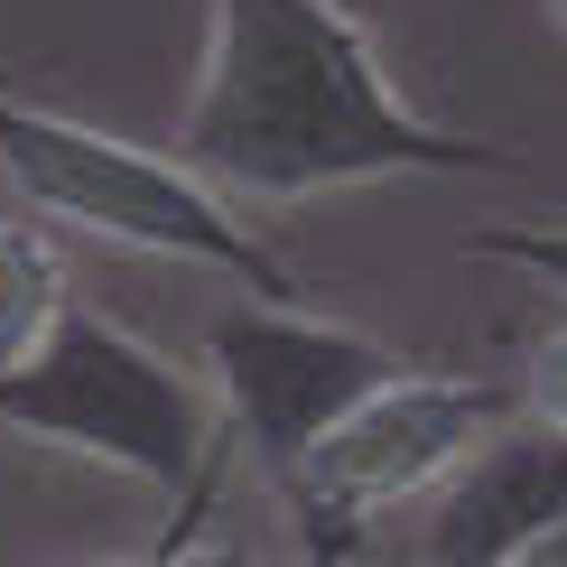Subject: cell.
I'll use <instances>...</instances> for the list:
<instances>
[{
	"label": "cell",
	"instance_id": "1",
	"mask_svg": "<svg viewBox=\"0 0 567 567\" xmlns=\"http://www.w3.org/2000/svg\"><path fill=\"white\" fill-rule=\"evenodd\" d=\"M493 140L410 103L336 0H215L177 112V168L215 196H326L363 177L493 168Z\"/></svg>",
	"mask_w": 567,
	"mask_h": 567
},
{
	"label": "cell",
	"instance_id": "6",
	"mask_svg": "<svg viewBox=\"0 0 567 567\" xmlns=\"http://www.w3.org/2000/svg\"><path fill=\"white\" fill-rule=\"evenodd\" d=\"M567 530V429L512 410L429 512V567H512L530 539Z\"/></svg>",
	"mask_w": 567,
	"mask_h": 567
},
{
	"label": "cell",
	"instance_id": "10",
	"mask_svg": "<svg viewBox=\"0 0 567 567\" xmlns=\"http://www.w3.org/2000/svg\"><path fill=\"white\" fill-rule=\"evenodd\" d=\"M131 567H251L243 549H158V558H131Z\"/></svg>",
	"mask_w": 567,
	"mask_h": 567
},
{
	"label": "cell",
	"instance_id": "7",
	"mask_svg": "<svg viewBox=\"0 0 567 567\" xmlns=\"http://www.w3.org/2000/svg\"><path fill=\"white\" fill-rule=\"evenodd\" d=\"M65 307V261L38 224H0V363H19Z\"/></svg>",
	"mask_w": 567,
	"mask_h": 567
},
{
	"label": "cell",
	"instance_id": "3",
	"mask_svg": "<svg viewBox=\"0 0 567 567\" xmlns=\"http://www.w3.org/2000/svg\"><path fill=\"white\" fill-rule=\"evenodd\" d=\"M0 429L75 446L140 484H177L186 503H205V484H215L205 391L158 344H140L131 326L93 317V307H56V326L19 363H0Z\"/></svg>",
	"mask_w": 567,
	"mask_h": 567
},
{
	"label": "cell",
	"instance_id": "8",
	"mask_svg": "<svg viewBox=\"0 0 567 567\" xmlns=\"http://www.w3.org/2000/svg\"><path fill=\"white\" fill-rule=\"evenodd\" d=\"M475 251H484V261L530 270L539 289L567 298V224H503V233H475Z\"/></svg>",
	"mask_w": 567,
	"mask_h": 567
},
{
	"label": "cell",
	"instance_id": "12",
	"mask_svg": "<svg viewBox=\"0 0 567 567\" xmlns=\"http://www.w3.org/2000/svg\"><path fill=\"white\" fill-rule=\"evenodd\" d=\"M549 19H558V38H567V0H549Z\"/></svg>",
	"mask_w": 567,
	"mask_h": 567
},
{
	"label": "cell",
	"instance_id": "11",
	"mask_svg": "<svg viewBox=\"0 0 567 567\" xmlns=\"http://www.w3.org/2000/svg\"><path fill=\"white\" fill-rule=\"evenodd\" d=\"M512 567H567V530H549V539H530V549L512 558Z\"/></svg>",
	"mask_w": 567,
	"mask_h": 567
},
{
	"label": "cell",
	"instance_id": "13",
	"mask_svg": "<svg viewBox=\"0 0 567 567\" xmlns=\"http://www.w3.org/2000/svg\"><path fill=\"white\" fill-rule=\"evenodd\" d=\"M326 567H353V558H326Z\"/></svg>",
	"mask_w": 567,
	"mask_h": 567
},
{
	"label": "cell",
	"instance_id": "9",
	"mask_svg": "<svg viewBox=\"0 0 567 567\" xmlns=\"http://www.w3.org/2000/svg\"><path fill=\"white\" fill-rule=\"evenodd\" d=\"M522 410H530V419H549V429H567V326H558V336H549V344L530 353Z\"/></svg>",
	"mask_w": 567,
	"mask_h": 567
},
{
	"label": "cell",
	"instance_id": "5",
	"mask_svg": "<svg viewBox=\"0 0 567 567\" xmlns=\"http://www.w3.org/2000/svg\"><path fill=\"white\" fill-rule=\"evenodd\" d=\"M205 372H215L224 419L243 429V446L289 475L353 400H372L391 382L400 353L336 317H307L289 298H251V307L205 317Z\"/></svg>",
	"mask_w": 567,
	"mask_h": 567
},
{
	"label": "cell",
	"instance_id": "4",
	"mask_svg": "<svg viewBox=\"0 0 567 567\" xmlns=\"http://www.w3.org/2000/svg\"><path fill=\"white\" fill-rule=\"evenodd\" d=\"M503 419H512V400L484 391V382L391 372L382 391L353 400L336 429L289 465V493H298L307 539H317L326 558H344L353 530H363L372 512H391V503H410V493L446 484L493 429H503Z\"/></svg>",
	"mask_w": 567,
	"mask_h": 567
},
{
	"label": "cell",
	"instance_id": "2",
	"mask_svg": "<svg viewBox=\"0 0 567 567\" xmlns=\"http://www.w3.org/2000/svg\"><path fill=\"white\" fill-rule=\"evenodd\" d=\"M0 177L10 196H29L47 224H75L112 251H158V261H196L243 279L251 298H289V261L233 215V196H215L205 177L177 168V150H140L93 122H65L47 103H19L0 84Z\"/></svg>",
	"mask_w": 567,
	"mask_h": 567
}]
</instances>
